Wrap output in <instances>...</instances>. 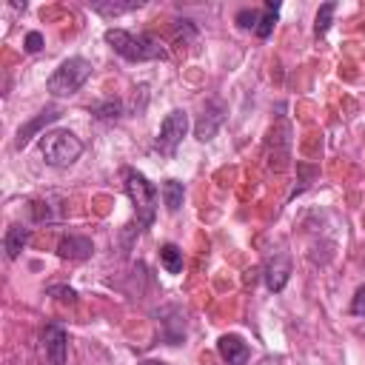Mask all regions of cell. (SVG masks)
<instances>
[{"label": "cell", "mask_w": 365, "mask_h": 365, "mask_svg": "<svg viewBox=\"0 0 365 365\" xmlns=\"http://www.w3.org/2000/svg\"><path fill=\"white\" fill-rule=\"evenodd\" d=\"M106 43L125 60H165L168 51L160 40L148 37V34H134V31H125V29H108L106 31Z\"/></svg>", "instance_id": "6da1fadb"}, {"label": "cell", "mask_w": 365, "mask_h": 365, "mask_svg": "<svg viewBox=\"0 0 365 365\" xmlns=\"http://www.w3.org/2000/svg\"><path fill=\"white\" fill-rule=\"evenodd\" d=\"M40 151H43V160L48 165L66 168V165H71L83 154V143L71 131L54 128V131H43L40 134Z\"/></svg>", "instance_id": "7a4b0ae2"}, {"label": "cell", "mask_w": 365, "mask_h": 365, "mask_svg": "<svg viewBox=\"0 0 365 365\" xmlns=\"http://www.w3.org/2000/svg\"><path fill=\"white\" fill-rule=\"evenodd\" d=\"M91 77V63L86 57H68L60 63V68L48 77V91L54 97H71L80 91V86Z\"/></svg>", "instance_id": "3957f363"}, {"label": "cell", "mask_w": 365, "mask_h": 365, "mask_svg": "<svg viewBox=\"0 0 365 365\" xmlns=\"http://www.w3.org/2000/svg\"><path fill=\"white\" fill-rule=\"evenodd\" d=\"M125 194L137 208L140 225H148L154 220V211H157V188H154V182H148L145 174H140L134 168H125Z\"/></svg>", "instance_id": "277c9868"}, {"label": "cell", "mask_w": 365, "mask_h": 365, "mask_svg": "<svg viewBox=\"0 0 365 365\" xmlns=\"http://www.w3.org/2000/svg\"><path fill=\"white\" fill-rule=\"evenodd\" d=\"M185 131H188V114H185V111L177 108V111L165 114V120H163V125H160V134H157V148L171 157V154L177 151V145L182 143Z\"/></svg>", "instance_id": "5b68a950"}, {"label": "cell", "mask_w": 365, "mask_h": 365, "mask_svg": "<svg viewBox=\"0 0 365 365\" xmlns=\"http://www.w3.org/2000/svg\"><path fill=\"white\" fill-rule=\"evenodd\" d=\"M43 351L48 356L51 365H63L66 362V351H68V336L60 325H48L43 331Z\"/></svg>", "instance_id": "8992f818"}, {"label": "cell", "mask_w": 365, "mask_h": 365, "mask_svg": "<svg viewBox=\"0 0 365 365\" xmlns=\"http://www.w3.org/2000/svg\"><path fill=\"white\" fill-rule=\"evenodd\" d=\"M217 351H220V356H222L228 365H245L248 356H251L248 345H245L237 334H222V336L217 339Z\"/></svg>", "instance_id": "52a82bcc"}, {"label": "cell", "mask_w": 365, "mask_h": 365, "mask_svg": "<svg viewBox=\"0 0 365 365\" xmlns=\"http://www.w3.org/2000/svg\"><path fill=\"white\" fill-rule=\"evenodd\" d=\"M91 251H94V245H91L88 237H63L60 245H57V254H60L63 259H74V262L88 259Z\"/></svg>", "instance_id": "ba28073f"}, {"label": "cell", "mask_w": 365, "mask_h": 365, "mask_svg": "<svg viewBox=\"0 0 365 365\" xmlns=\"http://www.w3.org/2000/svg\"><path fill=\"white\" fill-rule=\"evenodd\" d=\"M288 277H291V262H288V257H274L271 262H268V268H265V285L271 288V291H282L285 288V282H288Z\"/></svg>", "instance_id": "9c48e42d"}, {"label": "cell", "mask_w": 365, "mask_h": 365, "mask_svg": "<svg viewBox=\"0 0 365 365\" xmlns=\"http://www.w3.org/2000/svg\"><path fill=\"white\" fill-rule=\"evenodd\" d=\"M220 123H222V108L217 106V103H211L205 111H202V117H200V123H197V128H194V134H197V140H211L214 137V131L220 128Z\"/></svg>", "instance_id": "30bf717a"}, {"label": "cell", "mask_w": 365, "mask_h": 365, "mask_svg": "<svg viewBox=\"0 0 365 365\" xmlns=\"http://www.w3.org/2000/svg\"><path fill=\"white\" fill-rule=\"evenodd\" d=\"M26 242H29V228H23V225H11V228L6 231V237H3L6 257H9V259H17L20 251L26 248Z\"/></svg>", "instance_id": "8fae6325"}, {"label": "cell", "mask_w": 365, "mask_h": 365, "mask_svg": "<svg viewBox=\"0 0 365 365\" xmlns=\"http://www.w3.org/2000/svg\"><path fill=\"white\" fill-rule=\"evenodd\" d=\"M57 117H60V111H57V108H48V111H43L37 120H31L26 128H20V134H17V143H14V145H17V148H23V145L31 140V134L43 128V123H51V120H57Z\"/></svg>", "instance_id": "7c38bea8"}, {"label": "cell", "mask_w": 365, "mask_h": 365, "mask_svg": "<svg viewBox=\"0 0 365 365\" xmlns=\"http://www.w3.org/2000/svg\"><path fill=\"white\" fill-rule=\"evenodd\" d=\"M160 262H163V268H165L168 274H180V271H182V251H180L174 242H165V245L160 248Z\"/></svg>", "instance_id": "4fadbf2b"}, {"label": "cell", "mask_w": 365, "mask_h": 365, "mask_svg": "<svg viewBox=\"0 0 365 365\" xmlns=\"http://www.w3.org/2000/svg\"><path fill=\"white\" fill-rule=\"evenodd\" d=\"M277 11H279V3H274V0H268L265 3V11H262V17H259V23H257V37H268L271 31H274V23H277Z\"/></svg>", "instance_id": "5bb4252c"}, {"label": "cell", "mask_w": 365, "mask_h": 365, "mask_svg": "<svg viewBox=\"0 0 365 365\" xmlns=\"http://www.w3.org/2000/svg\"><path fill=\"white\" fill-rule=\"evenodd\" d=\"M163 200H165V208H168V211H180V205H182V182L165 180V185H163Z\"/></svg>", "instance_id": "9a60e30c"}, {"label": "cell", "mask_w": 365, "mask_h": 365, "mask_svg": "<svg viewBox=\"0 0 365 365\" xmlns=\"http://www.w3.org/2000/svg\"><path fill=\"white\" fill-rule=\"evenodd\" d=\"M140 6H143L140 0H128V3H94L91 9H94L97 14H108V17H114V14L134 11V9H140Z\"/></svg>", "instance_id": "2e32d148"}, {"label": "cell", "mask_w": 365, "mask_h": 365, "mask_svg": "<svg viewBox=\"0 0 365 365\" xmlns=\"http://www.w3.org/2000/svg\"><path fill=\"white\" fill-rule=\"evenodd\" d=\"M334 11H336V3H322V6H319V11H317V26H314L317 34H325V31H328Z\"/></svg>", "instance_id": "e0dca14e"}, {"label": "cell", "mask_w": 365, "mask_h": 365, "mask_svg": "<svg viewBox=\"0 0 365 365\" xmlns=\"http://www.w3.org/2000/svg\"><path fill=\"white\" fill-rule=\"evenodd\" d=\"M48 294H51V297H57L60 302H74V299H77V294H74L71 288H66V285H51V288H48Z\"/></svg>", "instance_id": "ac0fdd59"}, {"label": "cell", "mask_w": 365, "mask_h": 365, "mask_svg": "<svg viewBox=\"0 0 365 365\" xmlns=\"http://www.w3.org/2000/svg\"><path fill=\"white\" fill-rule=\"evenodd\" d=\"M94 114H97V117H103V120H114V117L120 114V103H106V106H97V108H94Z\"/></svg>", "instance_id": "d6986e66"}, {"label": "cell", "mask_w": 365, "mask_h": 365, "mask_svg": "<svg viewBox=\"0 0 365 365\" xmlns=\"http://www.w3.org/2000/svg\"><path fill=\"white\" fill-rule=\"evenodd\" d=\"M237 23H240L242 29H251V26L257 29L259 17H257V11H240V14H237Z\"/></svg>", "instance_id": "ffe728a7"}, {"label": "cell", "mask_w": 365, "mask_h": 365, "mask_svg": "<svg viewBox=\"0 0 365 365\" xmlns=\"http://www.w3.org/2000/svg\"><path fill=\"white\" fill-rule=\"evenodd\" d=\"M26 48H29L31 54L40 51V48H43V34H40V31H29V34H26Z\"/></svg>", "instance_id": "44dd1931"}, {"label": "cell", "mask_w": 365, "mask_h": 365, "mask_svg": "<svg viewBox=\"0 0 365 365\" xmlns=\"http://www.w3.org/2000/svg\"><path fill=\"white\" fill-rule=\"evenodd\" d=\"M351 311H354V314H365V288H359V291H356V299H354Z\"/></svg>", "instance_id": "7402d4cb"}, {"label": "cell", "mask_w": 365, "mask_h": 365, "mask_svg": "<svg viewBox=\"0 0 365 365\" xmlns=\"http://www.w3.org/2000/svg\"><path fill=\"white\" fill-rule=\"evenodd\" d=\"M143 365H165V362H157V359H148V362H143Z\"/></svg>", "instance_id": "603a6c76"}]
</instances>
